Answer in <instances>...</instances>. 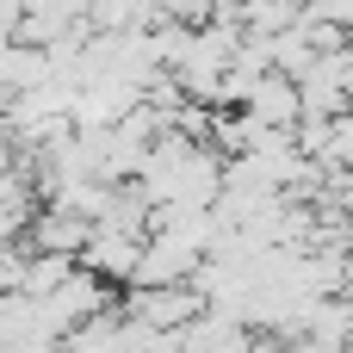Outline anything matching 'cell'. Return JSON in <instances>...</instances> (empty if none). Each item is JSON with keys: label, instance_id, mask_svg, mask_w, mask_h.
Segmentation results:
<instances>
[{"label": "cell", "instance_id": "1", "mask_svg": "<svg viewBox=\"0 0 353 353\" xmlns=\"http://www.w3.org/2000/svg\"><path fill=\"white\" fill-rule=\"evenodd\" d=\"M124 316H137L143 329H155V335H192L205 316H211V304L199 298V285H168V292H124V304H118Z\"/></svg>", "mask_w": 353, "mask_h": 353}, {"label": "cell", "instance_id": "2", "mask_svg": "<svg viewBox=\"0 0 353 353\" xmlns=\"http://www.w3.org/2000/svg\"><path fill=\"white\" fill-rule=\"evenodd\" d=\"M31 248H37V254H62V261H81V254L93 248V223H81V217L43 205V217H37V230H31Z\"/></svg>", "mask_w": 353, "mask_h": 353}, {"label": "cell", "instance_id": "3", "mask_svg": "<svg viewBox=\"0 0 353 353\" xmlns=\"http://www.w3.org/2000/svg\"><path fill=\"white\" fill-rule=\"evenodd\" d=\"M347 298H353V261H347Z\"/></svg>", "mask_w": 353, "mask_h": 353}]
</instances>
